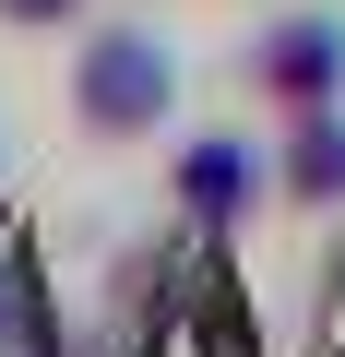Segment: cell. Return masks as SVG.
Here are the masks:
<instances>
[{
    "label": "cell",
    "instance_id": "3",
    "mask_svg": "<svg viewBox=\"0 0 345 357\" xmlns=\"http://www.w3.org/2000/svg\"><path fill=\"white\" fill-rule=\"evenodd\" d=\"M167 178H179V215H191L203 238H238V215L262 203V143H238V131H191Z\"/></svg>",
    "mask_w": 345,
    "mask_h": 357
},
{
    "label": "cell",
    "instance_id": "1",
    "mask_svg": "<svg viewBox=\"0 0 345 357\" xmlns=\"http://www.w3.org/2000/svg\"><path fill=\"white\" fill-rule=\"evenodd\" d=\"M72 119L95 143H155L179 119V60H167L155 24H95L72 48Z\"/></svg>",
    "mask_w": 345,
    "mask_h": 357
},
{
    "label": "cell",
    "instance_id": "5",
    "mask_svg": "<svg viewBox=\"0 0 345 357\" xmlns=\"http://www.w3.org/2000/svg\"><path fill=\"white\" fill-rule=\"evenodd\" d=\"M0 357H60V310H48V274L36 250L0 227Z\"/></svg>",
    "mask_w": 345,
    "mask_h": 357
},
{
    "label": "cell",
    "instance_id": "6",
    "mask_svg": "<svg viewBox=\"0 0 345 357\" xmlns=\"http://www.w3.org/2000/svg\"><path fill=\"white\" fill-rule=\"evenodd\" d=\"M0 24H24V36H60V24H84V0H0Z\"/></svg>",
    "mask_w": 345,
    "mask_h": 357
},
{
    "label": "cell",
    "instance_id": "4",
    "mask_svg": "<svg viewBox=\"0 0 345 357\" xmlns=\"http://www.w3.org/2000/svg\"><path fill=\"white\" fill-rule=\"evenodd\" d=\"M274 191H286L298 215H333V203H345V96H333V107H286Z\"/></svg>",
    "mask_w": 345,
    "mask_h": 357
},
{
    "label": "cell",
    "instance_id": "2",
    "mask_svg": "<svg viewBox=\"0 0 345 357\" xmlns=\"http://www.w3.org/2000/svg\"><path fill=\"white\" fill-rule=\"evenodd\" d=\"M250 84L274 107H333L345 96V13H274L250 36Z\"/></svg>",
    "mask_w": 345,
    "mask_h": 357
}]
</instances>
